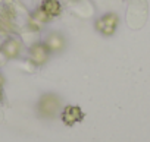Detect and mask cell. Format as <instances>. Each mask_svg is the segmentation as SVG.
<instances>
[{"instance_id":"6da1fadb","label":"cell","mask_w":150,"mask_h":142,"mask_svg":"<svg viewBox=\"0 0 150 142\" xmlns=\"http://www.w3.org/2000/svg\"><path fill=\"white\" fill-rule=\"evenodd\" d=\"M116 25H118V18L116 15L113 13H109V15H105L103 18H100L96 24V28L103 34V35H112L116 29Z\"/></svg>"},{"instance_id":"8992f818","label":"cell","mask_w":150,"mask_h":142,"mask_svg":"<svg viewBox=\"0 0 150 142\" xmlns=\"http://www.w3.org/2000/svg\"><path fill=\"white\" fill-rule=\"evenodd\" d=\"M21 44L16 40H8L3 45H2V51L8 56V57H16L19 53Z\"/></svg>"},{"instance_id":"9c48e42d","label":"cell","mask_w":150,"mask_h":142,"mask_svg":"<svg viewBox=\"0 0 150 142\" xmlns=\"http://www.w3.org/2000/svg\"><path fill=\"white\" fill-rule=\"evenodd\" d=\"M2 85H3V76L0 75V87H2Z\"/></svg>"},{"instance_id":"3957f363","label":"cell","mask_w":150,"mask_h":142,"mask_svg":"<svg viewBox=\"0 0 150 142\" xmlns=\"http://www.w3.org/2000/svg\"><path fill=\"white\" fill-rule=\"evenodd\" d=\"M57 107H59V100L54 95H46L40 101V113L43 116H47V117L54 116L57 111Z\"/></svg>"},{"instance_id":"277c9868","label":"cell","mask_w":150,"mask_h":142,"mask_svg":"<svg viewBox=\"0 0 150 142\" xmlns=\"http://www.w3.org/2000/svg\"><path fill=\"white\" fill-rule=\"evenodd\" d=\"M30 54H31L33 63H35V64H44V63L47 62V56H49L47 47H44V45H41V44L33 45Z\"/></svg>"},{"instance_id":"52a82bcc","label":"cell","mask_w":150,"mask_h":142,"mask_svg":"<svg viewBox=\"0 0 150 142\" xmlns=\"http://www.w3.org/2000/svg\"><path fill=\"white\" fill-rule=\"evenodd\" d=\"M46 47L49 50H53V51L62 50V47H63V38L60 35H57V34H52L46 40Z\"/></svg>"},{"instance_id":"ba28073f","label":"cell","mask_w":150,"mask_h":142,"mask_svg":"<svg viewBox=\"0 0 150 142\" xmlns=\"http://www.w3.org/2000/svg\"><path fill=\"white\" fill-rule=\"evenodd\" d=\"M34 19L38 21V22H46V21L49 19V15H47L46 12H43V10H38V12H35Z\"/></svg>"},{"instance_id":"5b68a950","label":"cell","mask_w":150,"mask_h":142,"mask_svg":"<svg viewBox=\"0 0 150 142\" xmlns=\"http://www.w3.org/2000/svg\"><path fill=\"white\" fill-rule=\"evenodd\" d=\"M41 10L46 12L49 16H57L60 13V5L57 0H44L41 5Z\"/></svg>"},{"instance_id":"30bf717a","label":"cell","mask_w":150,"mask_h":142,"mask_svg":"<svg viewBox=\"0 0 150 142\" xmlns=\"http://www.w3.org/2000/svg\"><path fill=\"white\" fill-rule=\"evenodd\" d=\"M0 100H2V94H0Z\"/></svg>"},{"instance_id":"7a4b0ae2","label":"cell","mask_w":150,"mask_h":142,"mask_svg":"<svg viewBox=\"0 0 150 142\" xmlns=\"http://www.w3.org/2000/svg\"><path fill=\"white\" fill-rule=\"evenodd\" d=\"M83 117H84V113L81 111V108L78 106H68V107H65V110L62 113V120L68 126H72L77 122H81Z\"/></svg>"}]
</instances>
